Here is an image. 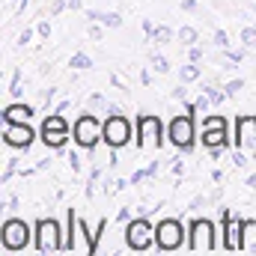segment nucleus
<instances>
[{
	"label": "nucleus",
	"instance_id": "0eeeda50",
	"mask_svg": "<svg viewBox=\"0 0 256 256\" xmlns=\"http://www.w3.org/2000/svg\"><path fill=\"white\" fill-rule=\"evenodd\" d=\"M170 140H173L176 146H182V149H185V146H191L194 126H191V120H188V116H182V120L176 116V120L170 122Z\"/></svg>",
	"mask_w": 256,
	"mask_h": 256
},
{
	"label": "nucleus",
	"instance_id": "bb28decb",
	"mask_svg": "<svg viewBox=\"0 0 256 256\" xmlns=\"http://www.w3.org/2000/svg\"><path fill=\"white\" fill-rule=\"evenodd\" d=\"M143 30H146V36H155V27H152V21H143Z\"/></svg>",
	"mask_w": 256,
	"mask_h": 256
},
{
	"label": "nucleus",
	"instance_id": "412c9836",
	"mask_svg": "<svg viewBox=\"0 0 256 256\" xmlns=\"http://www.w3.org/2000/svg\"><path fill=\"white\" fill-rule=\"evenodd\" d=\"M242 39H244V45H250V48H256V30H254V27H248V30L242 33Z\"/></svg>",
	"mask_w": 256,
	"mask_h": 256
},
{
	"label": "nucleus",
	"instance_id": "39448f33",
	"mask_svg": "<svg viewBox=\"0 0 256 256\" xmlns=\"http://www.w3.org/2000/svg\"><path fill=\"white\" fill-rule=\"evenodd\" d=\"M98 134H104L98 122L92 120V116H80L78 122H74V140L84 146V149H90V146H96V140H98Z\"/></svg>",
	"mask_w": 256,
	"mask_h": 256
},
{
	"label": "nucleus",
	"instance_id": "f03ea898",
	"mask_svg": "<svg viewBox=\"0 0 256 256\" xmlns=\"http://www.w3.org/2000/svg\"><path fill=\"white\" fill-rule=\"evenodd\" d=\"M104 140H108L114 149L126 146L128 140H131V126H128V120H122V116H110L108 126H104Z\"/></svg>",
	"mask_w": 256,
	"mask_h": 256
},
{
	"label": "nucleus",
	"instance_id": "ddd939ff",
	"mask_svg": "<svg viewBox=\"0 0 256 256\" xmlns=\"http://www.w3.org/2000/svg\"><path fill=\"white\" fill-rule=\"evenodd\" d=\"M30 114H33V110H30L27 104H12L3 116H6V122H27V120H30Z\"/></svg>",
	"mask_w": 256,
	"mask_h": 256
},
{
	"label": "nucleus",
	"instance_id": "a211bd4d",
	"mask_svg": "<svg viewBox=\"0 0 256 256\" xmlns=\"http://www.w3.org/2000/svg\"><path fill=\"white\" fill-rule=\"evenodd\" d=\"M200 98H208V104H220V102H224V92H218V90H208V86H206V90L200 92Z\"/></svg>",
	"mask_w": 256,
	"mask_h": 256
},
{
	"label": "nucleus",
	"instance_id": "a878e982",
	"mask_svg": "<svg viewBox=\"0 0 256 256\" xmlns=\"http://www.w3.org/2000/svg\"><path fill=\"white\" fill-rule=\"evenodd\" d=\"M202 60V51L200 48H191V63H200Z\"/></svg>",
	"mask_w": 256,
	"mask_h": 256
},
{
	"label": "nucleus",
	"instance_id": "6ab92c4d",
	"mask_svg": "<svg viewBox=\"0 0 256 256\" xmlns=\"http://www.w3.org/2000/svg\"><path fill=\"white\" fill-rule=\"evenodd\" d=\"M72 68H90V57L86 54H74L72 57Z\"/></svg>",
	"mask_w": 256,
	"mask_h": 256
},
{
	"label": "nucleus",
	"instance_id": "393cba45",
	"mask_svg": "<svg viewBox=\"0 0 256 256\" xmlns=\"http://www.w3.org/2000/svg\"><path fill=\"white\" fill-rule=\"evenodd\" d=\"M155 36H158V39H170V30H167V27H155Z\"/></svg>",
	"mask_w": 256,
	"mask_h": 256
},
{
	"label": "nucleus",
	"instance_id": "cd10ccee",
	"mask_svg": "<svg viewBox=\"0 0 256 256\" xmlns=\"http://www.w3.org/2000/svg\"><path fill=\"white\" fill-rule=\"evenodd\" d=\"M214 42H218V45H226V33L218 30V33H214Z\"/></svg>",
	"mask_w": 256,
	"mask_h": 256
},
{
	"label": "nucleus",
	"instance_id": "9b49d317",
	"mask_svg": "<svg viewBox=\"0 0 256 256\" xmlns=\"http://www.w3.org/2000/svg\"><path fill=\"white\" fill-rule=\"evenodd\" d=\"M238 146L256 155V120H238Z\"/></svg>",
	"mask_w": 256,
	"mask_h": 256
},
{
	"label": "nucleus",
	"instance_id": "20e7f679",
	"mask_svg": "<svg viewBox=\"0 0 256 256\" xmlns=\"http://www.w3.org/2000/svg\"><path fill=\"white\" fill-rule=\"evenodd\" d=\"M155 232H158V244L164 250H176L182 244V226H179V220H161L155 226Z\"/></svg>",
	"mask_w": 256,
	"mask_h": 256
},
{
	"label": "nucleus",
	"instance_id": "9d476101",
	"mask_svg": "<svg viewBox=\"0 0 256 256\" xmlns=\"http://www.w3.org/2000/svg\"><path fill=\"white\" fill-rule=\"evenodd\" d=\"M191 248L194 250H208V248H212V224H208V220H196V224H194Z\"/></svg>",
	"mask_w": 256,
	"mask_h": 256
},
{
	"label": "nucleus",
	"instance_id": "4468645a",
	"mask_svg": "<svg viewBox=\"0 0 256 256\" xmlns=\"http://www.w3.org/2000/svg\"><path fill=\"white\" fill-rule=\"evenodd\" d=\"M226 248H230V250H238V248H242V224H238V220H230V232H226Z\"/></svg>",
	"mask_w": 256,
	"mask_h": 256
},
{
	"label": "nucleus",
	"instance_id": "f3484780",
	"mask_svg": "<svg viewBox=\"0 0 256 256\" xmlns=\"http://www.w3.org/2000/svg\"><path fill=\"white\" fill-rule=\"evenodd\" d=\"M90 15H92V18H102L108 27H120V24H122V18H120L116 12H90Z\"/></svg>",
	"mask_w": 256,
	"mask_h": 256
},
{
	"label": "nucleus",
	"instance_id": "4be33fe9",
	"mask_svg": "<svg viewBox=\"0 0 256 256\" xmlns=\"http://www.w3.org/2000/svg\"><path fill=\"white\" fill-rule=\"evenodd\" d=\"M182 80H196V66H185V68H182Z\"/></svg>",
	"mask_w": 256,
	"mask_h": 256
},
{
	"label": "nucleus",
	"instance_id": "f257e3e1",
	"mask_svg": "<svg viewBox=\"0 0 256 256\" xmlns=\"http://www.w3.org/2000/svg\"><path fill=\"white\" fill-rule=\"evenodd\" d=\"M126 238H128V244H131L134 250H146V248L158 238V232L152 230V224H149V220H134V224L128 226Z\"/></svg>",
	"mask_w": 256,
	"mask_h": 256
},
{
	"label": "nucleus",
	"instance_id": "7ed1b4c3",
	"mask_svg": "<svg viewBox=\"0 0 256 256\" xmlns=\"http://www.w3.org/2000/svg\"><path fill=\"white\" fill-rule=\"evenodd\" d=\"M27 226L21 224V220H6V226H3V248L6 250H21L24 244H27Z\"/></svg>",
	"mask_w": 256,
	"mask_h": 256
},
{
	"label": "nucleus",
	"instance_id": "5701e85b",
	"mask_svg": "<svg viewBox=\"0 0 256 256\" xmlns=\"http://www.w3.org/2000/svg\"><path fill=\"white\" fill-rule=\"evenodd\" d=\"M152 63H155V68H158V72H167V60H164L161 54H152Z\"/></svg>",
	"mask_w": 256,
	"mask_h": 256
},
{
	"label": "nucleus",
	"instance_id": "b1692460",
	"mask_svg": "<svg viewBox=\"0 0 256 256\" xmlns=\"http://www.w3.org/2000/svg\"><path fill=\"white\" fill-rule=\"evenodd\" d=\"M224 126H226V122L214 116V120H208V122H206V128H202V131H212V128H224Z\"/></svg>",
	"mask_w": 256,
	"mask_h": 256
},
{
	"label": "nucleus",
	"instance_id": "f8f14e48",
	"mask_svg": "<svg viewBox=\"0 0 256 256\" xmlns=\"http://www.w3.org/2000/svg\"><path fill=\"white\" fill-rule=\"evenodd\" d=\"M3 140H6V143H12V146H27V143L33 140V131H30L27 122H12V128H6Z\"/></svg>",
	"mask_w": 256,
	"mask_h": 256
},
{
	"label": "nucleus",
	"instance_id": "dca6fc26",
	"mask_svg": "<svg viewBox=\"0 0 256 256\" xmlns=\"http://www.w3.org/2000/svg\"><path fill=\"white\" fill-rule=\"evenodd\" d=\"M80 238H86V232L80 230V220H74V218H72V242H68V244H72V248H78V250H84ZM86 242H90V238H86Z\"/></svg>",
	"mask_w": 256,
	"mask_h": 256
},
{
	"label": "nucleus",
	"instance_id": "aec40b11",
	"mask_svg": "<svg viewBox=\"0 0 256 256\" xmlns=\"http://www.w3.org/2000/svg\"><path fill=\"white\" fill-rule=\"evenodd\" d=\"M179 39H182V42H194V39H196V30H194V27H182V30H179Z\"/></svg>",
	"mask_w": 256,
	"mask_h": 256
},
{
	"label": "nucleus",
	"instance_id": "6e6552de",
	"mask_svg": "<svg viewBox=\"0 0 256 256\" xmlns=\"http://www.w3.org/2000/svg\"><path fill=\"white\" fill-rule=\"evenodd\" d=\"M66 122H63V116H51L45 126H42V137H45V143L48 146H63L66 143Z\"/></svg>",
	"mask_w": 256,
	"mask_h": 256
},
{
	"label": "nucleus",
	"instance_id": "423d86ee",
	"mask_svg": "<svg viewBox=\"0 0 256 256\" xmlns=\"http://www.w3.org/2000/svg\"><path fill=\"white\" fill-rule=\"evenodd\" d=\"M36 238H39L42 250H57L60 248V226L54 220H42L39 230H36Z\"/></svg>",
	"mask_w": 256,
	"mask_h": 256
},
{
	"label": "nucleus",
	"instance_id": "1a4fd4ad",
	"mask_svg": "<svg viewBox=\"0 0 256 256\" xmlns=\"http://www.w3.org/2000/svg\"><path fill=\"white\" fill-rule=\"evenodd\" d=\"M158 140H161V126H158V120H152V116H143L140 120V146L143 149H152V146H158Z\"/></svg>",
	"mask_w": 256,
	"mask_h": 256
},
{
	"label": "nucleus",
	"instance_id": "2eb2a0df",
	"mask_svg": "<svg viewBox=\"0 0 256 256\" xmlns=\"http://www.w3.org/2000/svg\"><path fill=\"white\" fill-rule=\"evenodd\" d=\"M202 140H206L208 146H220V143H226V128H212V131H202Z\"/></svg>",
	"mask_w": 256,
	"mask_h": 256
}]
</instances>
